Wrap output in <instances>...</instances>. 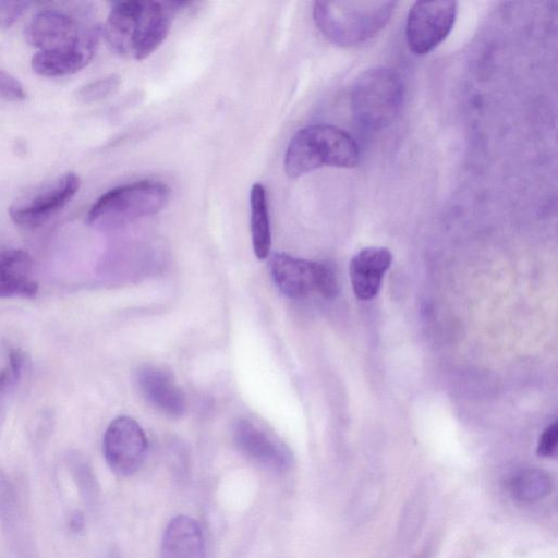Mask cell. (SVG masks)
Instances as JSON below:
<instances>
[{"label":"cell","mask_w":558,"mask_h":558,"mask_svg":"<svg viewBox=\"0 0 558 558\" xmlns=\"http://www.w3.org/2000/svg\"><path fill=\"white\" fill-rule=\"evenodd\" d=\"M120 83L121 78L118 74H110L81 86L75 92V98L87 104L101 100L112 94Z\"/></svg>","instance_id":"19"},{"label":"cell","mask_w":558,"mask_h":558,"mask_svg":"<svg viewBox=\"0 0 558 558\" xmlns=\"http://www.w3.org/2000/svg\"><path fill=\"white\" fill-rule=\"evenodd\" d=\"M25 355L19 349H12L9 352V364L0 372V396L12 388L23 372Z\"/></svg>","instance_id":"21"},{"label":"cell","mask_w":558,"mask_h":558,"mask_svg":"<svg viewBox=\"0 0 558 558\" xmlns=\"http://www.w3.org/2000/svg\"><path fill=\"white\" fill-rule=\"evenodd\" d=\"M558 425L551 423L541 435L536 452L541 457H553L557 451Z\"/></svg>","instance_id":"24"},{"label":"cell","mask_w":558,"mask_h":558,"mask_svg":"<svg viewBox=\"0 0 558 558\" xmlns=\"http://www.w3.org/2000/svg\"><path fill=\"white\" fill-rule=\"evenodd\" d=\"M553 488L550 476L539 469H525L510 481L512 496L525 504L537 501L547 496Z\"/></svg>","instance_id":"18"},{"label":"cell","mask_w":558,"mask_h":558,"mask_svg":"<svg viewBox=\"0 0 558 558\" xmlns=\"http://www.w3.org/2000/svg\"><path fill=\"white\" fill-rule=\"evenodd\" d=\"M233 439L242 453L267 469L282 472L291 465L290 450L255 422L239 418L233 425Z\"/></svg>","instance_id":"10"},{"label":"cell","mask_w":558,"mask_h":558,"mask_svg":"<svg viewBox=\"0 0 558 558\" xmlns=\"http://www.w3.org/2000/svg\"><path fill=\"white\" fill-rule=\"evenodd\" d=\"M98 25H81L63 11H38L25 27L26 41L38 51H53L73 46Z\"/></svg>","instance_id":"9"},{"label":"cell","mask_w":558,"mask_h":558,"mask_svg":"<svg viewBox=\"0 0 558 558\" xmlns=\"http://www.w3.org/2000/svg\"><path fill=\"white\" fill-rule=\"evenodd\" d=\"M391 260L390 251L383 246L362 248L352 257L350 278L356 298L371 300L378 293Z\"/></svg>","instance_id":"13"},{"label":"cell","mask_w":558,"mask_h":558,"mask_svg":"<svg viewBox=\"0 0 558 558\" xmlns=\"http://www.w3.org/2000/svg\"><path fill=\"white\" fill-rule=\"evenodd\" d=\"M179 2L130 0L114 2L101 34L117 54L143 60L168 36Z\"/></svg>","instance_id":"1"},{"label":"cell","mask_w":558,"mask_h":558,"mask_svg":"<svg viewBox=\"0 0 558 558\" xmlns=\"http://www.w3.org/2000/svg\"><path fill=\"white\" fill-rule=\"evenodd\" d=\"M102 448L109 468L120 476H130L143 464L148 442L141 425L122 415L107 427Z\"/></svg>","instance_id":"8"},{"label":"cell","mask_w":558,"mask_h":558,"mask_svg":"<svg viewBox=\"0 0 558 558\" xmlns=\"http://www.w3.org/2000/svg\"><path fill=\"white\" fill-rule=\"evenodd\" d=\"M100 35L101 28L97 26L73 46L53 51H38L32 58V68L37 74L47 77L73 74L90 62Z\"/></svg>","instance_id":"11"},{"label":"cell","mask_w":558,"mask_h":558,"mask_svg":"<svg viewBox=\"0 0 558 558\" xmlns=\"http://www.w3.org/2000/svg\"><path fill=\"white\" fill-rule=\"evenodd\" d=\"M160 558H205V544L197 521L187 515H178L167 525Z\"/></svg>","instance_id":"16"},{"label":"cell","mask_w":558,"mask_h":558,"mask_svg":"<svg viewBox=\"0 0 558 558\" xmlns=\"http://www.w3.org/2000/svg\"><path fill=\"white\" fill-rule=\"evenodd\" d=\"M27 94L22 83L0 69V98L7 101L19 102L26 98Z\"/></svg>","instance_id":"22"},{"label":"cell","mask_w":558,"mask_h":558,"mask_svg":"<svg viewBox=\"0 0 558 558\" xmlns=\"http://www.w3.org/2000/svg\"><path fill=\"white\" fill-rule=\"evenodd\" d=\"M136 383L143 396L160 412L170 417L185 413V395L168 371L154 365L142 366L136 373Z\"/></svg>","instance_id":"12"},{"label":"cell","mask_w":558,"mask_h":558,"mask_svg":"<svg viewBox=\"0 0 558 558\" xmlns=\"http://www.w3.org/2000/svg\"><path fill=\"white\" fill-rule=\"evenodd\" d=\"M37 291L31 256L17 248L0 251V298L32 299Z\"/></svg>","instance_id":"15"},{"label":"cell","mask_w":558,"mask_h":558,"mask_svg":"<svg viewBox=\"0 0 558 558\" xmlns=\"http://www.w3.org/2000/svg\"><path fill=\"white\" fill-rule=\"evenodd\" d=\"M403 102V84L389 68L365 70L351 90V108L356 122L369 131L389 126L398 117Z\"/></svg>","instance_id":"5"},{"label":"cell","mask_w":558,"mask_h":558,"mask_svg":"<svg viewBox=\"0 0 558 558\" xmlns=\"http://www.w3.org/2000/svg\"><path fill=\"white\" fill-rule=\"evenodd\" d=\"M430 554L429 551L427 550V548L425 550H423L421 554H418L416 557L414 558H429Z\"/></svg>","instance_id":"28"},{"label":"cell","mask_w":558,"mask_h":558,"mask_svg":"<svg viewBox=\"0 0 558 558\" xmlns=\"http://www.w3.org/2000/svg\"><path fill=\"white\" fill-rule=\"evenodd\" d=\"M315 266L316 262L286 253H275L269 259L275 284L290 299H302L315 291Z\"/></svg>","instance_id":"14"},{"label":"cell","mask_w":558,"mask_h":558,"mask_svg":"<svg viewBox=\"0 0 558 558\" xmlns=\"http://www.w3.org/2000/svg\"><path fill=\"white\" fill-rule=\"evenodd\" d=\"M84 526V518L82 515L81 512L78 511H75L72 515H71V519H70V529L74 532V533H78L82 531Z\"/></svg>","instance_id":"27"},{"label":"cell","mask_w":558,"mask_h":558,"mask_svg":"<svg viewBox=\"0 0 558 558\" xmlns=\"http://www.w3.org/2000/svg\"><path fill=\"white\" fill-rule=\"evenodd\" d=\"M359 160V145L348 132L331 124H313L291 137L283 167L287 177L298 179L326 166L353 168Z\"/></svg>","instance_id":"2"},{"label":"cell","mask_w":558,"mask_h":558,"mask_svg":"<svg viewBox=\"0 0 558 558\" xmlns=\"http://www.w3.org/2000/svg\"><path fill=\"white\" fill-rule=\"evenodd\" d=\"M393 1H316L313 19L333 45L350 48L374 38L391 19Z\"/></svg>","instance_id":"3"},{"label":"cell","mask_w":558,"mask_h":558,"mask_svg":"<svg viewBox=\"0 0 558 558\" xmlns=\"http://www.w3.org/2000/svg\"><path fill=\"white\" fill-rule=\"evenodd\" d=\"M315 291L327 299H333L339 293V279L337 270L330 263L316 262Z\"/></svg>","instance_id":"20"},{"label":"cell","mask_w":558,"mask_h":558,"mask_svg":"<svg viewBox=\"0 0 558 558\" xmlns=\"http://www.w3.org/2000/svg\"><path fill=\"white\" fill-rule=\"evenodd\" d=\"M28 7L26 1H0V28L11 27Z\"/></svg>","instance_id":"23"},{"label":"cell","mask_w":558,"mask_h":558,"mask_svg":"<svg viewBox=\"0 0 558 558\" xmlns=\"http://www.w3.org/2000/svg\"><path fill=\"white\" fill-rule=\"evenodd\" d=\"M14 495L10 482L0 471V514H8L13 507Z\"/></svg>","instance_id":"26"},{"label":"cell","mask_w":558,"mask_h":558,"mask_svg":"<svg viewBox=\"0 0 558 558\" xmlns=\"http://www.w3.org/2000/svg\"><path fill=\"white\" fill-rule=\"evenodd\" d=\"M250 229L255 256L267 258L271 247L269 211L266 190L258 182L250 191Z\"/></svg>","instance_id":"17"},{"label":"cell","mask_w":558,"mask_h":558,"mask_svg":"<svg viewBox=\"0 0 558 558\" xmlns=\"http://www.w3.org/2000/svg\"><path fill=\"white\" fill-rule=\"evenodd\" d=\"M458 13L456 1H417L407 17L405 39L409 49L424 56L439 46L451 33Z\"/></svg>","instance_id":"7"},{"label":"cell","mask_w":558,"mask_h":558,"mask_svg":"<svg viewBox=\"0 0 558 558\" xmlns=\"http://www.w3.org/2000/svg\"><path fill=\"white\" fill-rule=\"evenodd\" d=\"M170 189L162 182L141 180L116 186L99 196L87 214V222L101 229L124 226L155 215L168 204Z\"/></svg>","instance_id":"4"},{"label":"cell","mask_w":558,"mask_h":558,"mask_svg":"<svg viewBox=\"0 0 558 558\" xmlns=\"http://www.w3.org/2000/svg\"><path fill=\"white\" fill-rule=\"evenodd\" d=\"M80 185L77 173H63L16 199L9 208L10 218L24 228L38 227L60 211Z\"/></svg>","instance_id":"6"},{"label":"cell","mask_w":558,"mask_h":558,"mask_svg":"<svg viewBox=\"0 0 558 558\" xmlns=\"http://www.w3.org/2000/svg\"><path fill=\"white\" fill-rule=\"evenodd\" d=\"M73 463V473L75 474V478L77 480V483L82 490L85 492L86 496H90L94 492V478L92 476V473L89 469L86 466L85 463H82L83 461L76 460Z\"/></svg>","instance_id":"25"}]
</instances>
